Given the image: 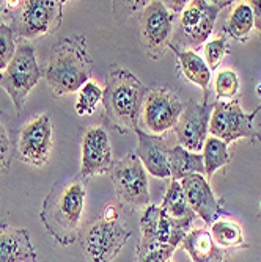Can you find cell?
<instances>
[{
    "label": "cell",
    "mask_w": 261,
    "mask_h": 262,
    "mask_svg": "<svg viewBox=\"0 0 261 262\" xmlns=\"http://www.w3.org/2000/svg\"><path fill=\"white\" fill-rule=\"evenodd\" d=\"M230 4L231 2H203V0L189 2L181 13L179 29L172 38L170 49L192 51L206 42L214 29L217 14Z\"/></svg>",
    "instance_id": "obj_6"
},
{
    "label": "cell",
    "mask_w": 261,
    "mask_h": 262,
    "mask_svg": "<svg viewBox=\"0 0 261 262\" xmlns=\"http://www.w3.org/2000/svg\"><path fill=\"white\" fill-rule=\"evenodd\" d=\"M253 11V26L259 30L261 33V0H252L249 2Z\"/></svg>",
    "instance_id": "obj_31"
},
{
    "label": "cell",
    "mask_w": 261,
    "mask_h": 262,
    "mask_svg": "<svg viewBox=\"0 0 261 262\" xmlns=\"http://www.w3.org/2000/svg\"><path fill=\"white\" fill-rule=\"evenodd\" d=\"M181 248L191 256L192 262H225V251L214 242L209 231L198 228L189 232Z\"/></svg>",
    "instance_id": "obj_18"
},
{
    "label": "cell",
    "mask_w": 261,
    "mask_h": 262,
    "mask_svg": "<svg viewBox=\"0 0 261 262\" xmlns=\"http://www.w3.org/2000/svg\"><path fill=\"white\" fill-rule=\"evenodd\" d=\"M167 262H172V259H170V260H167Z\"/></svg>",
    "instance_id": "obj_34"
},
{
    "label": "cell",
    "mask_w": 261,
    "mask_h": 262,
    "mask_svg": "<svg viewBox=\"0 0 261 262\" xmlns=\"http://www.w3.org/2000/svg\"><path fill=\"white\" fill-rule=\"evenodd\" d=\"M91 73L93 61L87 52L85 36L73 35L54 44L44 69V77L52 96L60 98L81 90L91 80Z\"/></svg>",
    "instance_id": "obj_2"
},
{
    "label": "cell",
    "mask_w": 261,
    "mask_h": 262,
    "mask_svg": "<svg viewBox=\"0 0 261 262\" xmlns=\"http://www.w3.org/2000/svg\"><path fill=\"white\" fill-rule=\"evenodd\" d=\"M212 107L206 101L203 104H197L194 101L187 102L178 118L173 127L179 146L191 152H200L205 146L206 135L209 130V120Z\"/></svg>",
    "instance_id": "obj_13"
},
{
    "label": "cell",
    "mask_w": 261,
    "mask_h": 262,
    "mask_svg": "<svg viewBox=\"0 0 261 262\" xmlns=\"http://www.w3.org/2000/svg\"><path fill=\"white\" fill-rule=\"evenodd\" d=\"M175 247L156 244L148 248H137V262H167L175 253Z\"/></svg>",
    "instance_id": "obj_29"
},
{
    "label": "cell",
    "mask_w": 261,
    "mask_h": 262,
    "mask_svg": "<svg viewBox=\"0 0 261 262\" xmlns=\"http://www.w3.org/2000/svg\"><path fill=\"white\" fill-rule=\"evenodd\" d=\"M43 76L44 71L39 68L36 61L33 44L30 41L21 39L17 42V49L13 60L10 61L8 68L4 71V79L2 83H0L10 94L17 112L24 108L29 93L39 82Z\"/></svg>",
    "instance_id": "obj_7"
},
{
    "label": "cell",
    "mask_w": 261,
    "mask_h": 262,
    "mask_svg": "<svg viewBox=\"0 0 261 262\" xmlns=\"http://www.w3.org/2000/svg\"><path fill=\"white\" fill-rule=\"evenodd\" d=\"M103 101V88L96 83L88 80L79 93V98L76 102V112L77 115H93L96 110L98 104Z\"/></svg>",
    "instance_id": "obj_25"
},
{
    "label": "cell",
    "mask_w": 261,
    "mask_h": 262,
    "mask_svg": "<svg viewBox=\"0 0 261 262\" xmlns=\"http://www.w3.org/2000/svg\"><path fill=\"white\" fill-rule=\"evenodd\" d=\"M225 54H227V39L224 36L208 41L205 44V58H206L205 61H206L209 71L217 69V66L222 63Z\"/></svg>",
    "instance_id": "obj_30"
},
{
    "label": "cell",
    "mask_w": 261,
    "mask_h": 262,
    "mask_svg": "<svg viewBox=\"0 0 261 262\" xmlns=\"http://www.w3.org/2000/svg\"><path fill=\"white\" fill-rule=\"evenodd\" d=\"M160 210L170 219H176V220H194L195 213L194 210L189 207L186 195L181 188L179 181H172L167 192H165V196L162 200L160 204Z\"/></svg>",
    "instance_id": "obj_21"
},
{
    "label": "cell",
    "mask_w": 261,
    "mask_h": 262,
    "mask_svg": "<svg viewBox=\"0 0 261 262\" xmlns=\"http://www.w3.org/2000/svg\"><path fill=\"white\" fill-rule=\"evenodd\" d=\"M2 79H4V73H0V83H2Z\"/></svg>",
    "instance_id": "obj_33"
},
{
    "label": "cell",
    "mask_w": 261,
    "mask_h": 262,
    "mask_svg": "<svg viewBox=\"0 0 261 262\" xmlns=\"http://www.w3.org/2000/svg\"><path fill=\"white\" fill-rule=\"evenodd\" d=\"M211 235L220 248H247L241 226L231 220L214 222L211 225Z\"/></svg>",
    "instance_id": "obj_23"
},
{
    "label": "cell",
    "mask_w": 261,
    "mask_h": 262,
    "mask_svg": "<svg viewBox=\"0 0 261 262\" xmlns=\"http://www.w3.org/2000/svg\"><path fill=\"white\" fill-rule=\"evenodd\" d=\"M239 90L238 74L231 69H224L216 77V94L217 98H233Z\"/></svg>",
    "instance_id": "obj_28"
},
{
    "label": "cell",
    "mask_w": 261,
    "mask_h": 262,
    "mask_svg": "<svg viewBox=\"0 0 261 262\" xmlns=\"http://www.w3.org/2000/svg\"><path fill=\"white\" fill-rule=\"evenodd\" d=\"M169 166L172 181H181L191 174H205L203 156L187 151L179 145L169 149Z\"/></svg>",
    "instance_id": "obj_19"
},
{
    "label": "cell",
    "mask_w": 261,
    "mask_h": 262,
    "mask_svg": "<svg viewBox=\"0 0 261 262\" xmlns=\"http://www.w3.org/2000/svg\"><path fill=\"white\" fill-rule=\"evenodd\" d=\"M52 151V121L47 113L35 116L17 135L16 154L29 165L43 166L49 162Z\"/></svg>",
    "instance_id": "obj_11"
},
{
    "label": "cell",
    "mask_w": 261,
    "mask_h": 262,
    "mask_svg": "<svg viewBox=\"0 0 261 262\" xmlns=\"http://www.w3.org/2000/svg\"><path fill=\"white\" fill-rule=\"evenodd\" d=\"M231 157L228 154V145L216 137H208L203 146V165L205 174L211 178L224 165L230 163Z\"/></svg>",
    "instance_id": "obj_24"
},
{
    "label": "cell",
    "mask_w": 261,
    "mask_h": 262,
    "mask_svg": "<svg viewBox=\"0 0 261 262\" xmlns=\"http://www.w3.org/2000/svg\"><path fill=\"white\" fill-rule=\"evenodd\" d=\"M113 165L109 134L103 126H91L82 137V165L81 174L91 178L109 173Z\"/></svg>",
    "instance_id": "obj_14"
},
{
    "label": "cell",
    "mask_w": 261,
    "mask_h": 262,
    "mask_svg": "<svg viewBox=\"0 0 261 262\" xmlns=\"http://www.w3.org/2000/svg\"><path fill=\"white\" fill-rule=\"evenodd\" d=\"M261 108V105H259ZM256 108L253 113L247 115L241 108L239 101L231 102H216L211 112L209 120V132L212 137L222 140L224 143H231L238 138H256V132L252 126L255 115L258 113Z\"/></svg>",
    "instance_id": "obj_10"
},
{
    "label": "cell",
    "mask_w": 261,
    "mask_h": 262,
    "mask_svg": "<svg viewBox=\"0 0 261 262\" xmlns=\"http://www.w3.org/2000/svg\"><path fill=\"white\" fill-rule=\"evenodd\" d=\"M132 232L120 222V213L113 204H109L103 215L81 232V247L87 262H112Z\"/></svg>",
    "instance_id": "obj_4"
},
{
    "label": "cell",
    "mask_w": 261,
    "mask_h": 262,
    "mask_svg": "<svg viewBox=\"0 0 261 262\" xmlns=\"http://www.w3.org/2000/svg\"><path fill=\"white\" fill-rule=\"evenodd\" d=\"M173 14L164 2H150L140 14V38L153 60L164 57L170 47Z\"/></svg>",
    "instance_id": "obj_9"
},
{
    "label": "cell",
    "mask_w": 261,
    "mask_h": 262,
    "mask_svg": "<svg viewBox=\"0 0 261 262\" xmlns=\"http://www.w3.org/2000/svg\"><path fill=\"white\" fill-rule=\"evenodd\" d=\"M253 29V11L250 4H238L231 11L228 20L224 24V30L236 41L244 42Z\"/></svg>",
    "instance_id": "obj_22"
},
{
    "label": "cell",
    "mask_w": 261,
    "mask_h": 262,
    "mask_svg": "<svg viewBox=\"0 0 261 262\" xmlns=\"http://www.w3.org/2000/svg\"><path fill=\"white\" fill-rule=\"evenodd\" d=\"M138 143L135 156L140 159L144 168L160 179L170 178V166H169V148L165 145V140L159 135H150L142 132L140 129L135 130Z\"/></svg>",
    "instance_id": "obj_16"
},
{
    "label": "cell",
    "mask_w": 261,
    "mask_h": 262,
    "mask_svg": "<svg viewBox=\"0 0 261 262\" xmlns=\"http://www.w3.org/2000/svg\"><path fill=\"white\" fill-rule=\"evenodd\" d=\"M5 5L16 10L8 26L16 38L24 41L57 32L63 19L62 0H26L7 2Z\"/></svg>",
    "instance_id": "obj_5"
},
{
    "label": "cell",
    "mask_w": 261,
    "mask_h": 262,
    "mask_svg": "<svg viewBox=\"0 0 261 262\" xmlns=\"http://www.w3.org/2000/svg\"><path fill=\"white\" fill-rule=\"evenodd\" d=\"M179 184L186 195L187 204L195 215H198L206 225H212L219 220L222 207L203 174H191L181 179Z\"/></svg>",
    "instance_id": "obj_15"
},
{
    "label": "cell",
    "mask_w": 261,
    "mask_h": 262,
    "mask_svg": "<svg viewBox=\"0 0 261 262\" xmlns=\"http://www.w3.org/2000/svg\"><path fill=\"white\" fill-rule=\"evenodd\" d=\"M109 174L118 200L125 206L131 209H145L150 206L147 170L134 152L113 162Z\"/></svg>",
    "instance_id": "obj_8"
},
{
    "label": "cell",
    "mask_w": 261,
    "mask_h": 262,
    "mask_svg": "<svg viewBox=\"0 0 261 262\" xmlns=\"http://www.w3.org/2000/svg\"><path fill=\"white\" fill-rule=\"evenodd\" d=\"M0 262H36V253L26 228L0 222Z\"/></svg>",
    "instance_id": "obj_17"
},
{
    "label": "cell",
    "mask_w": 261,
    "mask_h": 262,
    "mask_svg": "<svg viewBox=\"0 0 261 262\" xmlns=\"http://www.w3.org/2000/svg\"><path fill=\"white\" fill-rule=\"evenodd\" d=\"M175 54L184 77L189 82L198 85L205 91V99H206L209 83H211V71L206 61L195 51H175Z\"/></svg>",
    "instance_id": "obj_20"
},
{
    "label": "cell",
    "mask_w": 261,
    "mask_h": 262,
    "mask_svg": "<svg viewBox=\"0 0 261 262\" xmlns=\"http://www.w3.org/2000/svg\"><path fill=\"white\" fill-rule=\"evenodd\" d=\"M183 108L184 104L173 91L167 88H153L145 98L142 116L145 126L154 135H159L175 127Z\"/></svg>",
    "instance_id": "obj_12"
},
{
    "label": "cell",
    "mask_w": 261,
    "mask_h": 262,
    "mask_svg": "<svg viewBox=\"0 0 261 262\" xmlns=\"http://www.w3.org/2000/svg\"><path fill=\"white\" fill-rule=\"evenodd\" d=\"M148 91L131 71L112 64L106 88L103 90V105L109 126L120 130V134L135 132Z\"/></svg>",
    "instance_id": "obj_3"
},
{
    "label": "cell",
    "mask_w": 261,
    "mask_h": 262,
    "mask_svg": "<svg viewBox=\"0 0 261 262\" xmlns=\"http://www.w3.org/2000/svg\"><path fill=\"white\" fill-rule=\"evenodd\" d=\"M4 13H5V5L4 2H0V27L4 26Z\"/></svg>",
    "instance_id": "obj_32"
},
{
    "label": "cell",
    "mask_w": 261,
    "mask_h": 262,
    "mask_svg": "<svg viewBox=\"0 0 261 262\" xmlns=\"http://www.w3.org/2000/svg\"><path fill=\"white\" fill-rule=\"evenodd\" d=\"M14 152H16V148L13 146L7 118L0 112V173H7L10 170Z\"/></svg>",
    "instance_id": "obj_26"
},
{
    "label": "cell",
    "mask_w": 261,
    "mask_h": 262,
    "mask_svg": "<svg viewBox=\"0 0 261 262\" xmlns=\"http://www.w3.org/2000/svg\"><path fill=\"white\" fill-rule=\"evenodd\" d=\"M13 29L8 24H4L0 27V73L5 71L13 60L16 49H17V41Z\"/></svg>",
    "instance_id": "obj_27"
},
{
    "label": "cell",
    "mask_w": 261,
    "mask_h": 262,
    "mask_svg": "<svg viewBox=\"0 0 261 262\" xmlns=\"http://www.w3.org/2000/svg\"><path fill=\"white\" fill-rule=\"evenodd\" d=\"M85 201L87 178L81 173L55 182L44 198L39 213L41 223L62 247H69L79 241Z\"/></svg>",
    "instance_id": "obj_1"
}]
</instances>
